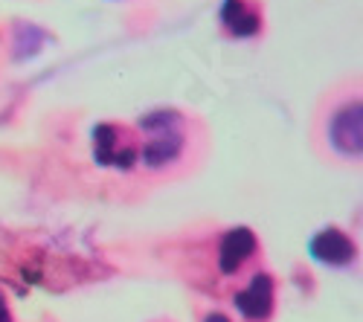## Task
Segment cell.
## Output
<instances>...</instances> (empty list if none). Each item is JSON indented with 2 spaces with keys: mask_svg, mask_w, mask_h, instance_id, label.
Segmentation results:
<instances>
[{
  "mask_svg": "<svg viewBox=\"0 0 363 322\" xmlns=\"http://www.w3.org/2000/svg\"><path fill=\"white\" fill-rule=\"evenodd\" d=\"M235 322H270L277 311V284L267 270L253 273L238 290L230 294Z\"/></svg>",
  "mask_w": 363,
  "mask_h": 322,
  "instance_id": "obj_3",
  "label": "cell"
},
{
  "mask_svg": "<svg viewBox=\"0 0 363 322\" xmlns=\"http://www.w3.org/2000/svg\"><path fill=\"white\" fill-rule=\"evenodd\" d=\"M311 253H314L320 261H325V265L343 268V265H349V261H354V255H357V244L346 236L343 229L328 226V229H323L320 236L311 241Z\"/></svg>",
  "mask_w": 363,
  "mask_h": 322,
  "instance_id": "obj_6",
  "label": "cell"
},
{
  "mask_svg": "<svg viewBox=\"0 0 363 322\" xmlns=\"http://www.w3.org/2000/svg\"><path fill=\"white\" fill-rule=\"evenodd\" d=\"M201 322H235V316H233V314H224V311H218V308H213V311H206V314L201 316Z\"/></svg>",
  "mask_w": 363,
  "mask_h": 322,
  "instance_id": "obj_7",
  "label": "cell"
},
{
  "mask_svg": "<svg viewBox=\"0 0 363 322\" xmlns=\"http://www.w3.org/2000/svg\"><path fill=\"white\" fill-rule=\"evenodd\" d=\"M262 4L259 0H224L221 9V29L230 38H253L262 33Z\"/></svg>",
  "mask_w": 363,
  "mask_h": 322,
  "instance_id": "obj_5",
  "label": "cell"
},
{
  "mask_svg": "<svg viewBox=\"0 0 363 322\" xmlns=\"http://www.w3.org/2000/svg\"><path fill=\"white\" fill-rule=\"evenodd\" d=\"M0 322H15V319H12V311H9V305L4 302V297H0Z\"/></svg>",
  "mask_w": 363,
  "mask_h": 322,
  "instance_id": "obj_8",
  "label": "cell"
},
{
  "mask_svg": "<svg viewBox=\"0 0 363 322\" xmlns=\"http://www.w3.org/2000/svg\"><path fill=\"white\" fill-rule=\"evenodd\" d=\"M140 134V171L174 178L189 168L192 134L189 122L177 113H155L137 128Z\"/></svg>",
  "mask_w": 363,
  "mask_h": 322,
  "instance_id": "obj_2",
  "label": "cell"
},
{
  "mask_svg": "<svg viewBox=\"0 0 363 322\" xmlns=\"http://www.w3.org/2000/svg\"><path fill=\"white\" fill-rule=\"evenodd\" d=\"M325 139H328L331 154H337L343 160H357V154H360V105H354V108L346 105L337 113H328Z\"/></svg>",
  "mask_w": 363,
  "mask_h": 322,
  "instance_id": "obj_4",
  "label": "cell"
},
{
  "mask_svg": "<svg viewBox=\"0 0 363 322\" xmlns=\"http://www.w3.org/2000/svg\"><path fill=\"white\" fill-rule=\"evenodd\" d=\"M184 261L186 265L180 270L186 273V282L201 287L203 294L230 299L233 290L262 270V241L247 226L224 229L192 241L184 250Z\"/></svg>",
  "mask_w": 363,
  "mask_h": 322,
  "instance_id": "obj_1",
  "label": "cell"
}]
</instances>
